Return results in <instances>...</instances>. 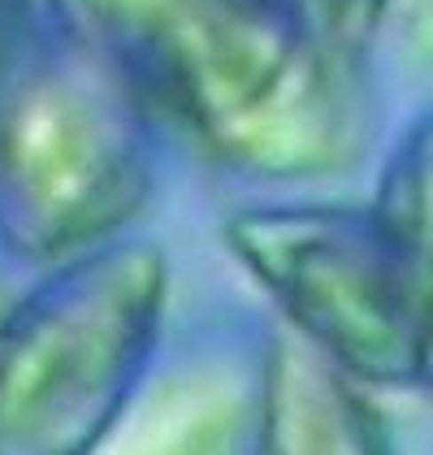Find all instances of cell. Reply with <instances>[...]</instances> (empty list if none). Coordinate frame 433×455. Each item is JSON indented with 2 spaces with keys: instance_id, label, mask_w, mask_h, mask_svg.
<instances>
[{
  "instance_id": "obj_1",
  "label": "cell",
  "mask_w": 433,
  "mask_h": 455,
  "mask_svg": "<svg viewBox=\"0 0 433 455\" xmlns=\"http://www.w3.org/2000/svg\"><path fill=\"white\" fill-rule=\"evenodd\" d=\"M152 113L264 182L338 174L368 143L356 36L321 0H61Z\"/></svg>"
},
{
  "instance_id": "obj_2",
  "label": "cell",
  "mask_w": 433,
  "mask_h": 455,
  "mask_svg": "<svg viewBox=\"0 0 433 455\" xmlns=\"http://www.w3.org/2000/svg\"><path fill=\"white\" fill-rule=\"evenodd\" d=\"M156 126L61 0H18L0 27V251L48 269L122 239L156 182Z\"/></svg>"
},
{
  "instance_id": "obj_3",
  "label": "cell",
  "mask_w": 433,
  "mask_h": 455,
  "mask_svg": "<svg viewBox=\"0 0 433 455\" xmlns=\"http://www.w3.org/2000/svg\"><path fill=\"white\" fill-rule=\"evenodd\" d=\"M169 260L108 239L43 269L0 316V455L96 451L161 343Z\"/></svg>"
},
{
  "instance_id": "obj_4",
  "label": "cell",
  "mask_w": 433,
  "mask_h": 455,
  "mask_svg": "<svg viewBox=\"0 0 433 455\" xmlns=\"http://www.w3.org/2000/svg\"><path fill=\"white\" fill-rule=\"evenodd\" d=\"M225 243L295 334L364 386L421 390V330L373 204H252Z\"/></svg>"
},
{
  "instance_id": "obj_5",
  "label": "cell",
  "mask_w": 433,
  "mask_h": 455,
  "mask_svg": "<svg viewBox=\"0 0 433 455\" xmlns=\"http://www.w3.org/2000/svg\"><path fill=\"white\" fill-rule=\"evenodd\" d=\"M368 386L338 360L282 325L256 369V451L273 455H377L390 447Z\"/></svg>"
},
{
  "instance_id": "obj_6",
  "label": "cell",
  "mask_w": 433,
  "mask_h": 455,
  "mask_svg": "<svg viewBox=\"0 0 433 455\" xmlns=\"http://www.w3.org/2000/svg\"><path fill=\"white\" fill-rule=\"evenodd\" d=\"M368 204L395 247L412 295L421 330V390H433V108L398 135Z\"/></svg>"
},
{
  "instance_id": "obj_7",
  "label": "cell",
  "mask_w": 433,
  "mask_h": 455,
  "mask_svg": "<svg viewBox=\"0 0 433 455\" xmlns=\"http://www.w3.org/2000/svg\"><path fill=\"white\" fill-rule=\"evenodd\" d=\"M321 9L342 27V31H351V36H360L364 27L386 9V0H321Z\"/></svg>"
},
{
  "instance_id": "obj_8",
  "label": "cell",
  "mask_w": 433,
  "mask_h": 455,
  "mask_svg": "<svg viewBox=\"0 0 433 455\" xmlns=\"http://www.w3.org/2000/svg\"><path fill=\"white\" fill-rule=\"evenodd\" d=\"M13 4H18V0H0V27H4V18L13 13Z\"/></svg>"
}]
</instances>
